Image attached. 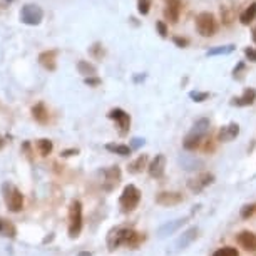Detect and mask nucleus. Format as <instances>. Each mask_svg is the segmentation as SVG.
Returning a JSON list of instances; mask_svg holds the SVG:
<instances>
[{
    "instance_id": "obj_15",
    "label": "nucleus",
    "mask_w": 256,
    "mask_h": 256,
    "mask_svg": "<svg viewBox=\"0 0 256 256\" xmlns=\"http://www.w3.org/2000/svg\"><path fill=\"white\" fill-rule=\"evenodd\" d=\"M39 64L47 71H55L57 67V51H44L39 54Z\"/></svg>"
},
{
    "instance_id": "obj_2",
    "label": "nucleus",
    "mask_w": 256,
    "mask_h": 256,
    "mask_svg": "<svg viewBox=\"0 0 256 256\" xmlns=\"http://www.w3.org/2000/svg\"><path fill=\"white\" fill-rule=\"evenodd\" d=\"M208 132H209V121L206 119V117L196 121L194 126H193V129H191L189 134L184 137V141H182L184 149H188V151H194L196 148H199L201 141L205 139Z\"/></svg>"
},
{
    "instance_id": "obj_27",
    "label": "nucleus",
    "mask_w": 256,
    "mask_h": 256,
    "mask_svg": "<svg viewBox=\"0 0 256 256\" xmlns=\"http://www.w3.org/2000/svg\"><path fill=\"white\" fill-rule=\"evenodd\" d=\"M0 234H2V236L15 238V234H17V230H15V226L12 225L10 221H5V219L0 218Z\"/></svg>"
},
{
    "instance_id": "obj_24",
    "label": "nucleus",
    "mask_w": 256,
    "mask_h": 256,
    "mask_svg": "<svg viewBox=\"0 0 256 256\" xmlns=\"http://www.w3.org/2000/svg\"><path fill=\"white\" fill-rule=\"evenodd\" d=\"M146 168H148V156H146V154H141L136 161H132L131 164H129V173L137 174Z\"/></svg>"
},
{
    "instance_id": "obj_28",
    "label": "nucleus",
    "mask_w": 256,
    "mask_h": 256,
    "mask_svg": "<svg viewBox=\"0 0 256 256\" xmlns=\"http://www.w3.org/2000/svg\"><path fill=\"white\" fill-rule=\"evenodd\" d=\"M234 49H236V47H234L233 44H230V46H218V47L209 49V51L206 52V55H209V57H214V55H228V54H231Z\"/></svg>"
},
{
    "instance_id": "obj_32",
    "label": "nucleus",
    "mask_w": 256,
    "mask_h": 256,
    "mask_svg": "<svg viewBox=\"0 0 256 256\" xmlns=\"http://www.w3.org/2000/svg\"><path fill=\"white\" fill-rule=\"evenodd\" d=\"M189 97L194 101V102H203V101H206L209 97L208 92H199V91H191L189 92Z\"/></svg>"
},
{
    "instance_id": "obj_10",
    "label": "nucleus",
    "mask_w": 256,
    "mask_h": 256,
    "mask_svg": "<svg viewBox=\"0 0 256 256\" xmlns=\"http://www.w3.org/2000/svg\"><path fill=\"white\" fill-rule=\"evenodd\" d=\"M164 171H166V157H164V154H157V156L151 161V164L148 166V173L151 178L159 179V178L164 176Z\"/></svg>"
},
{
    "instance_id": "obj_13",
    "label": "nucleus",
    "mask_w": 256,
    "mask_h": 256,
    "mask_svg": "<svg viewBox=\"0 0 256 256\" xmlns=\"http://www.w3.org/2000/svg\"><path fill=\"white\" fill-rule=\"evenodd\" d=\"M236 239H238V245L241 246L243 250L251 251V253L256 251V234L255 233H251V231H241Z\"/></svg>"
},
{
    "instance_id": "obj_40",
    "label": "nucleus",
    "mask_w": 256,
    "mask_h": 256,
    "mask_svg": "<svg viewBox=\"0 0 256 256\" xmlns=\"http://www.w3.org/2000/svg\"><path fill=\"white\" fill-rule=\"evenodd\" d=\"M141 146H144V139H141V137H134L132 142H131V148L137 149V148H141Z\"/></svg>"
},
{
    "instance_id": "obj_21",
    "label": "nucleus",
    "mask_w": 256,
    "mask_h": 256,
    "mask_svg": "<svg viewBox=\"0 0 256 256\" xmlns=\"http://www.w3.org/2000/svg\"><path fill=\"white\" fill-rule=\"evenodd\" d=\"M255 19H256V2L250 3V7L241 12V15H239V22H241L243 26H250Z\"/></svg>"
},
{
    "instance_id": "obj_38",
    "label": "nucleus",
    "mask_w": 256,
    "mask_h": 256,
    "mask_svg": "<svg viewBox=\"0 0 256 256\" xmlns=\"http://www.w3.org/2000/svg\"><path fill=\"white\" fill-rule=\"evenodd\" d=\"M241 72H245V64L239 62L236 67H234L233 74H234V79H241Z\"/></svg>"
},
{
    "instance_id": "obj_43",
    "label": "nucleus",
    "mask_w": 256,
    "mask_h": 256,
    "mask_svg": "<svg viewBox=\"0 0 256 256\" xmlns=\"http://www.w3.org/2000/svg\"><path fill=\"white\" fill-rule=\"evenodd\" d=\"M7 2H14V0H7Z\"/></svg>"
},
{
    "instance_id": "obj_42",
    "label": "nucleus",
    "mask_w": 256,
    "mask_h": 256,
    "mask_svg": "<svg viewBox=\"0 0 256 256\" xmlns=\"http://www.w3.org/2000/svg\"><path fill=\"white\" fill-rule=\"evenodd\" d=\"M251 37H253V42L256 44V27L253 28V30H251Z\"/></svg>"
},
{
    "instance_id": "obj_36",
    "label": "nucleus",
    "mask_w": 256,
    "mask_h": 256,
    "mask_svg": "<svg viewBox=\"0 0 256 256\" xmlns=\"http://www.w3.org/2000/svg\"><path fill=\"white\" fill-rule=\"evenodd\" d=\"M245 55H246V59L250 60V62H255V64H256V49H253V47H246V49H245Z\"/></svg>"
},
{
    "instance_id": "obj_39",
    "label": "nucleus",
    "mask_w": 256,
    "mask_h": 256,
    "mask_svg": "<svg viewBox=\"0 0 256 256\" xmlns=\"http://www.w3.org/2000/svg\"><path fill=\"white\" fill-rule=\"evenodd\" d=\"M79 154V149H66V151L60 153L62 157H71V156H77Z\"/></svg>"
},
{
    "instance_id": "obj_3",
    "label": "nucleus",
    "mask_w": 256,
    "mask_h": 256,
    "mask_svg": "<svg viewBox=\"0 0 256 256\" xmlns=\"http://www.w3.org/2000/svg\"><path fill=\"white\" fill-rule=\"evenodd\" d=\"M2 194L5 206L12 213H19L24 208V194L17 186L10 184V182H3L2 184Z\"/></svg>"
},
{
    "instance_id": "obj_6",
    "label": "nucleus",
    "mask_w": 256,
    "mask_h": 256,
    "mask_svg": "<svg viewBox=\"0 0 256 256\" xmlns=\"http://www.w3.org/2000/svg\"><path fill=\"white\" fill-rule=\"evenodd\" d=\"M196 28H198V34L203 35V37H213L216 34V19L211 12H201V14L196 17Z\"/></svg>"
},
{
    "instance_id": "obj_8",
    "label": "nucleus",
    "mask_w": 256,
    "mask_h": 256,
    "mask_svg": "<svg viewBox=\"0 0 256 256\" xmlns=\"http://www.w3.org/2000/svg\"><path fill=\"white\" fill-rule=\"evenodd\" d=\"M109 119L116 121L117 124V129H119V134L121 136H128L129 132V128H131V116L121 107H116V109H111L107 114Z\"/></svg>"
},
{
    "instance_id": "obj_31",
    "label": "nucleus",
    "mask_w": 256,
    "mask_h": 256,
    "mask_svg": "<svg viewBox=\"0 0 256 256\" xmlns=\"http://www.w3.org/2000/svg\"><path fill=\"white\" fill-rule=\"evenodd\" d=\"M151 9V0H137V10L142 15H148Z\"/></svg>"
},
{
    "instance_id": "obj_22",
    "label": "nucleus",
    "mask_w": 256,
    "mask_h": 256,
    "mask_svg": "<svg viewBox=\"0 0 256 256\" xmlns=\"http://www.w3.org/2000/svg\"><path fill=\"white\" fill-rule=\"evenodd\" d=\"M77 71H79V74H82L84 77H91V76L97 74V67L94 64L87 62V60H79V62H77Z\"/></svg>"
},
{
    "instance_id": "obj_25",
    "label": "nucleus",
    "mask_w": 256,
    "mask_h": 256,
    "mask_svg": "<svg viewBox=\"0 0 256 256\" xmlns=\"http://www.w3.org/2000/svg\"><path fill=\"white\" fill-rule=\"evenodd\" d=\"M105 149L112 154H119V156H129L132 153L131 146H126V144H105Z\"/></svg>"
},
{
    "instance_id": "obj_19",
    "label": "nucleus",
    "mask_w": 256,
    "mask_h": 256,
    "mask_svg": "<svg viewBox=\"0 0 256 256\" xmlns=\"http://www.w3.org/2000/svg\"><path fill=\"white\" fill-rule=\"evenodd\" d=\"M198 233H199L198 228H189L188 231H184V233H182V236L176 241L178 250H184V248H188L191 243H193L194 239L198 238Z\"/></svg>"
},
{
    "instance_id": "obj_20",
    "label": "nucleus",
    "mask_w": 256,
    "mask_h": 256,
    "mask_svg": "<svg viewBox=\"0 0 256 256\" xmlns=\"http://www.w3.org/2000/svg\"><path fill=\"white\" fill-rule=\"evenodd\" d=\"M32 117L37 121L39 124H47L49 123V111L44 102H39L32 107Z\"/></svg>"
},
{
    "instance_id": "obj_23",
    "label": "nucleus",
    "mask_w": 256,
    "mask_h": 256,
    "mask_svg": "<svg viewBox=\"0 0 256 256\" xmlns=\"http://www.w3.org/2000/svg\"><path fill=\"white\" fill-rule=\"evenodd\" d=\"M236 19V12H234V7L231 5H221V22L225 26H231L233 20Z\"/></svg>"
},
{
    "instance_id": "obj_1",
    "label": "nucleus",
    "mask_w": 256,
    "mask_h": 256,
    "mask_svg": "<svg viewBox=\"0 0 256 256\" xmlns=\"http://www.w3.org/2000/svg\"><path fill=\"white\" fill-rule=\"evenodd\" d=\"M144 236H141L137 231L131 230V228H114L107 234V250L114 251L119 246H128V248H136L141 245Z\"/></svg>"
},
{
    "instance_id": "obj_34",
    "label": "nucleus",
    "mask_w": 256,
    "mask_h": 256,
    "mask_svg": "<svg viewBox=\"0 0 256 256\" xmlns=\"http://www.w3.org/2000/svg\"><path fill=\"white\" fill-rule=\"evenodd\" d=\"M156 28H157V32H159V35H161L162 39L168 37V27H166V24L162 22V20H157V22H156Z\"/></svg>"
},
{
    "instance_id": "obj_37",
    "label": "nucleus",
    "mask_w": 256,
    "mask_h": 256,
    "mask_svg": "<svg viewBox=\"0 0 256 256\" xmlns=\"http://www.w3.org/2000/svg\"><path fill=\"white\" fill-rule=\"evenodd\" d=\"M173 42L176 44L178 47H181V49H184V47H188V46H189V40H188V39H184V37H174V39H173Z\"/></svg>"
},
{
    "instance_id": "obj_9",
    "label": "nucleus",
    "mask_w": 256,
    "mask_h": 256,
    "mask_svg": "<svg viewBox=\"0 0 256 256\" xmlns=\"http://www.w3.org/2000/svg\"><path fill=\"white\" fill-rule=\"evenodd\" d=\"M214 182V176L211 173H201L198 174L196 178H193V179H189L188 182V188L193 191V193H199L201 189H205L206 186L213 184Z\"/></svg>"
},
{
    "instance_id": "obj_29",
    "label": "nucleus",
    "mask_w": 256,
    "mask_h": 256,
    "mask_svg": "<svg viewBox=\"0 0 256 256\" xmlns=\"http://www.w3.org/2000/svg\"><path fill=\"white\" fill-rule=\"evenodd\" d=\"M213 256H239V253H238L236 248L226 246V248H219V250H216L213 253Z\"/></svg>"
},
{
    "instance_id": "obj_26",
    "label": "nucleus",
    "mask_w": 256,
    "mask_h": 256,
    "mask_svg": "<svg viewBox=\"0 0 256 256\" xmlns=\"http://www.w3.org/2000/svg\"><path fill=\"white\" fill-rule=\"evenodd\" d=\"M35 148H37V151L40 156H49V154L52 153V149H54V144H52L51 139H39L37 142H35Z\"/></svg>"
},
{
    "instance_id": "obj_33",
    "label": "nucleus",
    "mask_w": 256,
    "mask_h": 256,
    "mask_svg": "<svg viewBox=\"0 0 256 256\" xmlns=\"http://www.w3.org/2000/svg\"><path fill=\"white\" fill-rule=\"evenodd\" d=\"M255 213H256V205H246L241 208V218H245V219L251 218Z\"/></svg>"
},
{
    "instance_id": "obj_5",
    "label": "nucleus",
    "mask_w": 256,
    "mask_h": 256,
    "mask_svg": "<svg viewBox=\"0 0 256 256\" xmlns=\"http://www.w3.org/2000/svg\"><path fill=\"white\" fill-rule=\"evenodd\" d=\"M80 231H82V205L74 199L69 206V238H79Z\"/></svg>"
},
{
    "instance_id": "obj_35",
    "label": "nucleus",
    "mask_w": 256,
    "mask_h": 256,
    "mask_svg": "<svg viewBox=\"0 0 256 256\" xmlns=\"http://www.w3.org/2000/svg\"><path fill=\"white\" fill-rule=\"evenodd\" d=\"M84 82L89 85V87H97V85H101V79L97 76H91V77H85Z\"/></svg>"
},
{
    "instance_id": "obj_16",
    "label": "nucleus",
    "mask_w": 256,
    "mask_h": 256,
    "mask_svg": "<svg viewBox=\"0 0 256 256\" xmlns=\"http://www.w3.org/2000/svg\"><path fill=\"white\" fill-rule=\"evenodd\" d=\"M104 176H105L104 188L107 191H112L121 181V169L117 168V166H112V168H109V169L104 171Z\"/></svg>"
},
{
    "instance_id": "obj_4",
    "label": "nucleus",
    "mask_w": 256,
    "mask_h": 256,
    "mask_svg": "<svg viewBox=\"0 0 256 256\" xmlns=\"http://www.w3.org/2000/svg\"><path fill=\"white\" fill-rule=\"evenodd\" d=\"M139 201H141V191L136 188L134 184H128L124 186L123 189V194L119 198V208L123 213H132L134 209L139 206Z\"/></svg>"
},
{
    "instance_id": "obj_41",
    "label": "nucleus",
    "mask_w": 256,
    "mask_h": 256,
    "mask_svg": "<svg viewBox=\"0 0 256 256\" xmlns=\"http://www.w3.org/2000/svg\"><path fill=\"white\" fill-rule=\"evenodd\" d=\"M5 137H3V136H0V149H2L3 148V146H5Z\"/></svg>"
},
{
    "instance_id": "obj_18",
    "label": "nucleus",
    "mask_w": 256,
    "mask_h": 256,
    "mask_svg": "<svg viewBox=\"0 0 256 256\" xmlns=\"http://www.w3.org/2000/svg\"><path fill=\"white\" fill-rule=\"evenodd\" d=\"M186 223V219L184 218H181V219H174V221H169V223H166V225H162L159 228V231H157V236L159 238H166V236H169V234H173V233H176L179 228L184 225Z\"/></svg>"
},
{
    "instance_id": "obj_14",
    "label": "nucleus",
    "mask_w": 256,
    "mask_h": 256,
    "mask_svg": "<svg viewBox=\"0 0 256 256\" xmlns=\"http://www.w3.org/2000/svg\"><path fill=\"white\" fill-rule=\"evenodd\" d=\"M239 134V124L238 123H230L225 128H221V131L218 134V141L221 142H231L233 139H236Z\"/></svg>"
},
{
    "instance_id": "obj_7",
    "label": "nucleus",
    "mask_w": 256,
    "mask_h": 256,
    "mask_svg": "<svg viewBox=\"0 0 256 256\" xmlns=\"http://www.w3.org/2000/svg\"><path fill=\"white\" fill-rule=\"evenodd\" d=\"M44 19V10L37 3H26L20 10V20L26 26H39Z\"/></svg>"
},
{
    "instance_id": "obj_30",
    "label": "nucleus",
    "mask_w": 256,
    "mask_h": 256,
    "mask_svg": "<svg viewBox=\"0 0 256 256\" xmlns=\"http://www.w3.org/2000/svg\"><path fill=\"white\" fill-rule=\"evenodd\" d=\"M104 54H105V51H104V46H102V44L96 42L94 46L91 47V55L94 57V59H102Z\"/></svg>"
},
{
    "instance_id": "obj_12",
    "label": "nucleus",
    "mask_w": 256,
    "mask_h": 256,
    "mask_svg": "<svg viewBox=\"0 0 256 256\" xmlns=\"http://www.w3.org/2000/svg\"><path fill=\"white\" fill-rule=\"evenodd\" d=\"M181 9H182L181 0H168V3H166V9H164L166 19H168L171 24H176L178 20H179Z\"/></svg>"
},
{
    "instance_id": "obj_17",
    "label": "nucleus",
    "mask_w": 256,
    "mask_h": 256,
    "mask_svg": "<svg viewBox=\"0 0 256 256\" xmlns=\"http://www.w3.org/2000/svg\"><path fill=\"white\" fill-rule=\"evenodd\" d=\"M156 203L161 206H174V205H179L182 203V194L181 193H159L156 196Z\"/></svg>"
},
{
    "instance_id": "obj_11",
    "label": "nucleus",
    "mask_w": 256,
    "mask_h": 256,
    "mask_svg": "<svg viewBox=\"0 0 256 256\" xmlns=\"http://www.w3.org/2000/svg\"><path fill=\"white\" fill-rule=\"evenodd\" d=\"M255 101H256V91L253 87H248L239 97H233V99H231V105L246 107V105H253Z\"/></svg>"
}]
</instances>
